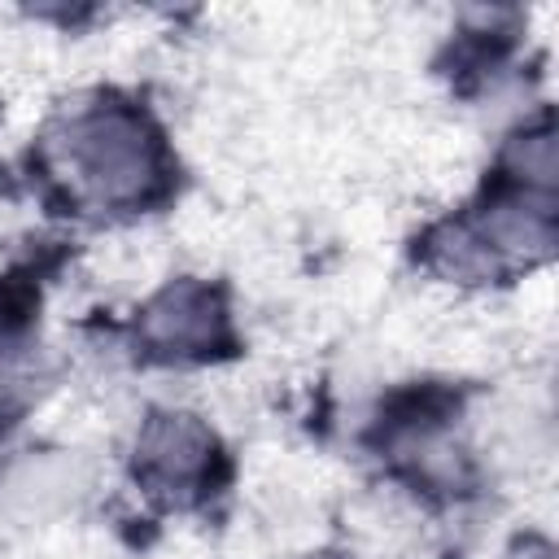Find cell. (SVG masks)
Segmentation results:
<instances>
[{"mask_svg": "<svg viewBox=\"0 0 559 559\" xmlns=\"http://www.w3.org/2000/svg\"><path fill=\"white\" fill-rule=\"evenodd\" d=\"M319 559H345V555H319Z\"/></svg>", "mask_w": 559, "mask_h": 559, "instance_id": "5b68a950", "label": "cell"}, {"mask_svg": "<svg viewBox=\"0 0 559 559\" xmlns=\"http://www.w3.org/2000/svg\"><path fill=\"white\" fill-rule=\"evenodd\" d=\"M218 445L192 415H153L135 445V476L166 498H183L210 480Z\"/></svg>", "mask_w": 559, "mask_h": 559, "instance_id": "7a4b0ae2", "label": "cell"}, {"mask_svg": "<svg viewBox=\"0 0 559 559\" xmlns=\"http://www.w3.org/2000/svg\"><path fill=\"white\" fill-rule=\"evenodd\" d=\"M140 336L157 358H210L227 345V314L214 288L175 284L144 310Z\"/></svg>", "mask_w": 559, "mask_h": 559, "instance_id": "3957f363", "label": "cell"}, {"mask_svg": "<svg viewBox=\"0 0 559 559\" xmlns=\"http://www.w3.org/2000/svg\"><path fill=\"white\" fill-rule=\"evenodd\" d=\"M70 162L105 205H135L162 179V144L144 114L109 105L74 122Z\"/></svg>", "mask_w": 559, "mask_h": 559, "instance_id": "6da1fadb", "label": "cell"}, {"mask_svg": "<svg viewBox=\"0 0 559 559\" xmlns=\"http://www.w3.org/2000/svg\"><path fill=\"white\" fill-rule=\"evenodd\" d=\"M515 559H555V550H550L546 542H524V550H520Z\"/></svg>", "mask_w": 559, "mask_h": 559, "instance_id": "277c9868", "label": "cell"}]
</instances>
